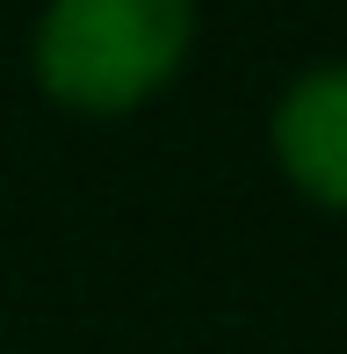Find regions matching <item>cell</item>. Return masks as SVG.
I'll list each match as a JSON object with an SVG mask.
<instances>
[{
	"label": "cell",
	"mask_w": 347,
	"mask_h": 354,
	"mask_svg": "<svg viewBox=\"0 0 347 354\" xmlns=\"http://www.w3.org/2000/svg\"><path fill=\"white\" fill-rule=\"evenodd\" d=\"M196 0H51L37 22V80L58 109L123 116L188 58Z\"/></svg>",
	"instance_id": "obj_1"
},
{
	"label": "cell",
	"mask_w": 347,
	"mask_h": 354,
	"mask_svg": "<svg viewBox=\"0 0 347 354\" xmlns=\"http://www.w3.org/2000/svg\"><path fill=\"white\" fill-rule=\"evenodd\" d=\"M275 167L326 210H347V66H319L290 80L275 102Z\"/></svg>",
	"instance_id": "obj_2"
}]
</instances>
